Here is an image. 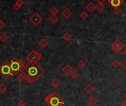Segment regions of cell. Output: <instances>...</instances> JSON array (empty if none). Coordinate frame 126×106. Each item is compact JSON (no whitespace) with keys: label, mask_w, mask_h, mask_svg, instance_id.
I'll return each instance as SVG.
<instances>
[{"label":"cell","mask_w":126,"mask_h":106,"mask_svg":"<svg viewBox=\"0 0 126 106\" xmlns=\"http://www.w3.org/2000/svg\"><path fill=\"white\" fill-rule=\"evenodd\" d=\"M96 10L99 13H102L105 10V6L103 4H98L96 5Z\"/></svg>","instance_id":"19"},{"label":"cell","mask_w":126,"mask_h":106,"mask_svg":"<svg viewBox=\"0 0 126 106\" xmlns=\"http://www.w3.org/2000/svg\"><path fill=\"white\" fill-rule=\"evenodd\" d=\"M73 79H77V78H78V77H79V73L77 72H76V71H73V72L71 73V74L70 75Z\"/></svg>","instance_id":"27"},{"label":"cell","mask_w":126,"mask_h":106,"mask_svg":"<svg viewBox=\"0 0 126 106\" xmlns=\"http://www.w3.org/2000/svg\"><path fill=\"white\" fill-rule=\"evenodd\" d=\"M42 55L37 51L33 50L27 55L26 59L30 64H38V62L41 60Z\"/></svg>","instance_id":"5"},{"label":"cell","mask_w":126,"mask_h":106,"mask_svg":"<svg viewBox=\"0 0 126 106\" xmlns=\"http://www.w3.org/2000/svg\"><path fill=\"white\" fill-rule=\"evenodd\" d=\"M50 13L51 14V15H56L58 13H59V10H58V8L56 7H52L50 9V11H49Z\"/></svg>","instance_id":"22"},{"label":"cell","mask_w":126,"mask_h":106,"mask_svg":"<svg viewBox=\"0 0 126 106\" xmlns=\"http://www.w3.org/2000/svg\"><path fill=\"white\" fill-rule=\"evenodd\" d=\"M16 4H17L18 5H19L20 7H22L23 5H24V2H23V0H17L16 2Z\"/></svg>","instance_id":"29"},{"label":"cell","mask_w":126,"mask_h":106,"mask_svg":"<svg viewBox=\"0 0 126 106\" xmlns=\"http://www.w3.org/2000/svg\"><path fill=\"white\" fill-rule=\"evenodd\" d=\"M123 55H125V56L126 57V49H125V51L123 52Z\"/></svg>","instance_id":"35"},{"label":"cell","mask_w":126,"mask_h":106,"mask_svg":"<svg viewBox=\"0 0 126 106\" xmlns=\"http://www.w3.org/2000/svg\"><path fill=\"white\" fill-rule=\"evenodd\" d=\"M96 1L99 3V4H103L106 0H96Z\"/></svg>","instance_id":"33"},{"label":"cell","mask_w":126,"mask_h":106,"mask_svg":"<svg viewBox=\"0 0 126 106\" xmlns=\"http://www.w3.org/2000/svg\"><path fill=\"white\" fill-rule=\"evenodd\" d=\"M38 45L42 49H45V47H47V46L48 45V41L45 39V38H42L39 42H38Z\"/></svg>","instance_id":"13"},{"label":"cell","mask_w":126,"mask_h":106,"mask_svg":"<svg viewBox=\"0 0 126 106\" xmlns=\"http://www.w3.org/2000/svg\"><path fill=\"white\" fill-rule=\"evenodd\" d=\"M29 21L33 24V25L38 26L42 21H43V19H42V17L38 13L35 12L29 18Z\"/></svg>","instance_id":"6"},{"label":"cell","mask_w":126,"mask_h":106,"mask_svg":"<svg viewBox=\"0 0 126 106\" xmlns=\"http://www.w3.org/2000/svg\"><path fill=\"white\" fill-rule=\"evenodd\" d=\"M0 9H1V7H0Z\"/></svg>","instance_id":"41"},{"label":"cell","mask_w":126,"mask_h":106,"mask_svg":"<svg viewBox=\"0 0 126 106\" xmlns=\"http://www.w3.org/2000/svg\"><path fill=\"white\" fill-rule=\"evenodd\" d=\"M5 26V23L2 21V20H0V28H3L4 26Z\"/></svg>","instance_id":"32"},{"label":"cell","mask_w":126,"mask_h":106,"mask_svg":"<svg viewBox=\"0 0 126 106\" xmlns=\"http://www.w3.org/2000/svg\"><path fill=\"white\" fill-rule=\"evenodd\" d=\"M16 79H17L19 82H22L24 80H25V74L22 72H21L16 75Z\"/></svg>","instance_id":"18"},{"label":"cell","mask_w":126,"mask_h":106,"mask_svg":"<svg viewBox=\"0 0 126 106\" xmlns=\"http://www.w3.org/2000/svg\"><path fill=\"white\" fill-rule=\"evenodd\" d=\"M124 64H125V65L126 66V59L125 60V61H124Z\"/></svg>","instance_id":"37"},{"label":"cell","mask_w":126,"mask_h":106,"mask_svg":"<svg viewBox=\"0 0 126 106\" xmlns=\"http://www.w3.org/2000/svg\"><path fill=\"white\" fill-rule=\"evenodd\" d=\"M18 106H25V102L23 100H20L18 102Z\"/></svg>","instance_id":"31"},{"label":"cell","mask_w":126,"mask_h":106,"mask_svg":"<svg viewBox=\"0 0 126 106\" xmlns=\"http://www.w3.org/2000/svg\"><path fill=\"white\" fill-rule=\"evenodd\" d=\"M10 66L13 75L16 76L24 69V67L26 66V64L22 59H17L16 58H13L10 61Z\"/></svg>","instance_id":"2"},{"label":"cell","mask_w":126,"mask_h":106,"mask_svg":"<svg viewBox=\"0 0 126 106\" xmlns=\"http://www.w3.org/2000/svg\"><path fill=\"white\" fill-rule=\"evenodd\" d=\"M77 66H78L79 68L83 69V68H85V63L83 60H79L77 63Z\"/></svg>","instance_id":"26"},{"label":"cell","mask_w":126,"mask_h":106,"mask_svg":"<svg viewBox=\"0 0 126 106\" xmlns=\"http://www.w3.org/2000/svg\"><path fill=\"white\" fill-rule=\"evenodd\" d=\"M7 90V87L5 84H1L0 85V93H5Z\"/></svg>","instance_id":"24"},{"label":"cell","mask_w":126,"mask_h":106,"mask_svg":"<svg viewBox=\"0 0 126 106\" xmlns=\"http://www.w3.org/2000/svg\"><path fill=\"white\" fill-rule=\"evenodd\" d=\"M49 21L51 22L53 24H55L59 21V17L56 15H51L49 17Z\"/></svg>","instance_id":"15"},{"label":"cell","mask_w":126,"mask_h":106,"mask_svg":"<svg viewBox=\"0 0 126 106\" xmlns=\"http://www.w3.org/2000/svg\"><path fill=\"white\" fill-rule=\"evenodd\" d=\"M85 91L88 94H91L92 93H93V92L94 91V86L92 85L89 84V85H88L85 88Z\"/></svg>","instance_id":"16"},{"label":"cell","mask_w":126,"mask_h":106,"mask_svg":"<svg viewBox=\"0 0 126 106\" xmlns=\"http://www.w3.org/2000/svg\"><path fill=\"white\" fill-rule=\"evenodd\" d=\"M114 12L115 14L119 15V14L121 13L122 10H121V8H120V7H115V8H114Z\"/></svg>","instance_id":"28"},{"label":"cell","mask_w":126,"mask_h":106,"mask_svg":"<svg viewBox=\"0 0 126 106\" xmlns=\"http://www.w3.org/2000/svg\"><path fill=\"white\" fill-rule=\"evenodd\" d=\"M62 72L66 74V75H71V73L73 72V68L70 65V64H66L62 69Z\"/></svg>","instance_id":"8"},{"label":"cell","mask_w":126,"mask_h":106,"mask_svg":"<svg viewBox=\"0 0 126 106\" xmlns=\"http://www.w3.org/2000/svg\"><path fill=\"white\" fill-rule=\"evenodd\" d=\"M13 8H14V10H16V11H19V9L21 8V7H20L19 5H18L16 3H15V4L13 5Z\"/></svg>","instance_id":"30"},{"label":"cell","mask_w":126,"mask_h":106,"mask_svg":"<svg viewBox=\"0 0 126 106\" xmlns=\"http://www.w3.org/2000/svg\"><path fill=\"white\" fill-rule=\"evenodd\" d=\"M59 106H64V105H59Z\"/></svg>","instance_id":"40"},{"label":"cell","mask_w":126,"mask_h":106,"mask_svg":"<svg viewBox=\"0 0 126 106\" xmlns=\"http://www.w3.org/2000/svg\"><path fill=\"white\" fill-rule=\"evenodd\" d=\"M45 102L48 106H59L64 105L65 100L56 92L48 94L45 99Z\"/></svg>","instance_id":"3"},{"label":"cell","mask_w":126,"mask_h":106,"mask_svg":"<svg viewBox=\"0 0 126 106\" xmlns=\"http://www.w3.org/2000/svg\"><path fill=\"white\" fill-rule=\"evenodd\" d=\"M79 16H80V18L82 19H86L88 17V13L87 12H85V11H82L80 14H79Z\"/></svg>","instance_id":"23"},{"label":"cell","mask_w":126,"mask_h":106,"mask_svg":"<svg viewBox=\"0 0 126 106\" xmlns=\"http://www.w3.org/2000/svg\"><path fill=\"white\" fill-rule=\"evenodd\" d=\"M86 103L89 105V106H94L96 103H97V100L95 97L94 96H90L89 98L86 101Z\"/></svg>","instance_id":"11"},{"label":"cell","mask_w":126,"mask_h":106,"mask_svg":"<svg viewBox=\"0 0 126 106\" xmlns=\"http://www.w3.org/2000/svg\"><path fill=\"white\" fill-rule=\"evenodd\" d=\"M124 69H125V72H126V66H125V68H124Z\"/></svg>","instance_id":"38"},{"label":"cell","mask_w":126,"mask_h":106,"mask_svg":"<svg viewBox=\"0 0 126 106\" xmlns=\"http://www.w3.org/2000/svg\"><path fill=\"white\" fill-rule=\"evenodd\" d=\"M1 102H2V100H1V99H0V104H1Z\"/></svg>","instance_id":"39"},{"label":"cell","mask_w":126,"mask_h":106,"mask_svg":"<svg viewBox=\"0 0 126 106\" xmlns=\"http://www.w3.org/2000/svg\"><path fill=\"white\" fill-rule=\"evenodd\" d=\"M62 16L65 18V19H68V18L71 17V16L72 15V12L70 9L68 8H65L63 10V11L62 12Z\"/></svg>","instance_id":"10"},{"label":"cell","mask_w":126,"mask_h":106,"mask_svg":"<svg viewBox=\"0 0 126 106\" xmlns=\"http://www.w3.org/2000/svg\"><path fill=\"white\" fill-rule=\"evenodd\" d=\"M8 38H9V37H8V35L6 33H2L0 35V41L2 42H6L8 40Z\"/></svg>","instance_id":"20"},{"label":"cell","mask_w":126,"mask_h":106,"mask_svg":"<svg viewBox=\"0 0 126 106\" xmlns=\"http://www.w3.org/2000/svg\"><path fill=\"white\" fill-rule=\"evenodd\" d=\"M111 49L117 54V53H119L124 47V44L122 43V41L119 39H116L115 41H114V43L111 44Z\"/></svg>","instance_id":"7"},{"label":"cell","mask_w":126,"mask_h":106,"mask_svg":"<svg viewBox=\"0 0 126 106\" xmlns=\"http://www.w3.org/2000/svg\"><path fill=\"white\" fill-rule=\"evenodd\" d=\"M72 36H71V35L69 33V32H65L63 35H62V38L66 41H69L71 39Z\"/></svg>","instance_id":"21"},{"label":"cell","mask_w":126,"mask_h":106,"mask_svg":"<svg viewBox=\"0 0 126 106\" xmlns=\"http://www.w3.org/2000/svg\"><path fill=\"white\" fill-rule=\"evenodd\" d=\"M124 98L126 100V92H125V94H124Z\"/></svg>","instance_id":"36"},{"label":"cell","mask_w":126,"mask_h":106,"mask_svg":"<svg viewBox=\"0 0 126 106\" xmlns=\"http://www.w3.org/2000/svg\"><path fill=\"white\" fill-rule=\"evenodd\" d=\"M122 106H126V100H125L122 102Z\"/></svg>","instance_id":"34"},{"label":"cell","mask_w":126,"mask_h":106,"mask_svg":"<svg viewBox=\"0 0 126 106\" xmlns=\"http://www.w3.org/2000/svg\"><path fill=\"white\" fill-rule=\"evenodd\" d=\"M108 2L111 5V6L115 8V7H118L121 5H122L124 2V0H108Z\"/></svg>","instance_id":"9"},{"label":"cell","mask_w":126,"mask_h":106,"mask_svg":"<svg viewBox=\"0 0 126 106\" xmlns=\"http://www.w3.org/2000/svg\"><path fill=\"white\" fill-rule=\"evenodd\" d=\"M22 72L25 74L30 77H32L34 79L37 80L45 74V69L41 67L38 64H28L24 67V69L22 71Z\"/></svg>","instance_id":"1"},{"label":"cell","mask_w":126,"mask_h":106,"mask_svg":"<svg viewBox=\"0 0 126 106\" xmlns=\"http://www.w3.org/2000/svg\"><path fill=\"white\" fill-rule=\"evenodd\" d=\"M25 80H26V82L29 84H32V83H34L36 80L34 79L33 77H30V76H28V75H25Z\"/></svg>","instance_id":"17"},{"label":"cell","mask_w":126,"mask_h":106,"mask_svg":"<svg viewBox=\"0 0 126 106\" xmlns=\"http://www.w3.org/2000/svg\"><path fill=\"white\" fill-rule=\"evenodd\" d=\"M60 84H61V82L57 78H54V80H52L50 81V85H51L54 88H58L60 85Z\"/></svg>","instance_id":"14"},{"label":"cell","mask_w":126,"mask_h":106,"mask_svg":"<svg viewBox=\"0 0 126 106\" xmlns=\"http://www.w3.org/2000/svg\"><path fill=\"white\" fill-rule=\"evenodd\" d=\"M112 67H114V68H115V69H117L118 67H120V62L118 61V60H114L113 62H112Z\"/></svg>","instance_id":"25"},{"label":"cell","mask_w":126,"mask_h":106,"mask_svg":"<svg viewBox=\"0 0 126 106\" xmlns=\"http://www.w3.org/2000/svg\"><path fill=\"white\" fill-rule=\"evenodd\" d=\"M0 74H1L5 79L8 78L10 76H13L12 71L11 69L10 63L8 62H5L0 66Z\"/></svg>","instance_id":"4"},{"label":"cell","mask_w":126,"mask_h":106,"mask_svg":"<svg viewBox=\"0 0 126 106\" xmlns=\"http://www.w3.org/2000/svg\"><path fill=\"white\" fill-rule=\"evenodd\" d=\"M86 9H87V10H88L89 12L92 13V12H94V11L96 10V5H95L94 2H89V3L87 5Z\"/></svg>","instance_id":"12"}]
</instances>
